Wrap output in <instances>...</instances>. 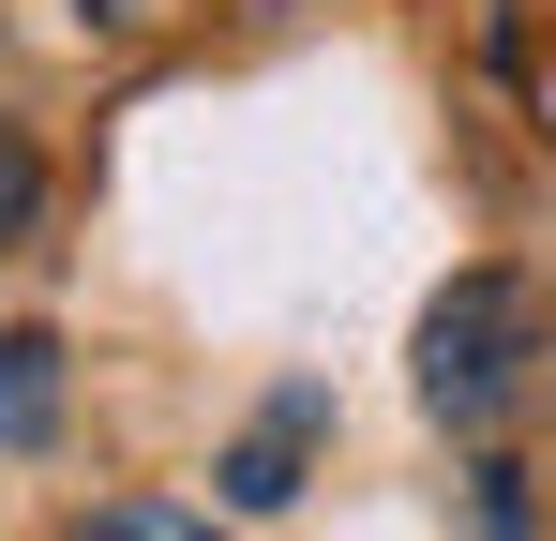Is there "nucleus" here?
<instances>
[{
	"instance_id": "3",
	"label": "nucleus",
	"mask_w": 556,
	"mask_h": 541,
	"mask_svg": "<svg viewBox=\"0 0 556 541\" xmlns=\"http://www.w3.org/2000/svg\"><path fill=\"white\" fill-rule=\"evenodd\" d=\"M46 437H61V347L0 331V451H46Z\"/></svg>"
},
{
	"instance_id": "4",
	"label": "nucleus",
	"mask_w": 556,
	"mask_h": 541,
	"mask_svg": "<svg viewBox=\"0 0 556 541\" xmlns=\"http://www.w3.org/2000/svg\"><path fill=\"white\" fill-rule=\"evenodd\" d=\"M91 541H226V527H195V512H166V496H105Z\"/></svg>"
},
{
	"instance_id": "1",
	"label": "nucleus",
	"mask_w": 556,
	"mask_h": 541,
	"mask_svg": "<svg viewBox=\"0 0 556 541\" xmlns=\"http://www.w3.org/2000/svg\"><path fill=\"white\" fill-rule=\"evenodd\" d=\"M421 422H452V437H496L527 391H542V301L511 286V270H452L437 301H421Z\"/></svg>"
},
{
	"instance_id": "5",
	"label": "nucleus",
	"mask_w": 556,
	"mask_h": 541,
	"mask_svg": "<svg viewBox=\"0 0 556 541\" xmlns=\"http://www.w3.org/2000/svg\"><path fill=\"white\" fill-rule=\"evenodd\" d=\"M15 226H30V151L0 136V241H15Z\"/></svg>"
},
{
	"instance_id": "6",
	"label": "nucleus",
	"mask_w": 556,
	"mask_h": 541,
	"mask_svg": "<svg viewBox=\"0 0 556 541\" xmlns=\"http://www.w3.org/2000/svg\"><path fill=\"white\" fill-rule=\"evenodd\" d=\"M91 15H136V0H91Z\"/></svg>"
},
{
	"instance_id": "2",
	"label": "nucleus",
	"mask_w": 556,
	"mask_h": 541,
	"mask_svg": "<svg viewBox=\"0 0 556 541\" xmlns=\"http://www.w3.org/2000/svg\"><path fill=\"white\" fill-rule=\"evenodd\" d=\"M316 422H331V391H271V422L226 451V496L241 512H271V496H301V451H316Z\"/></svg>"
}]
</instances>
